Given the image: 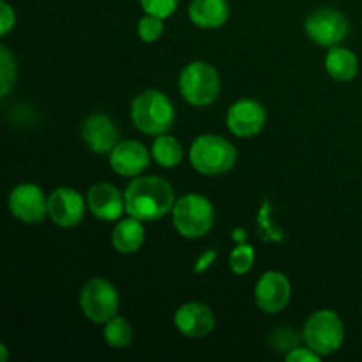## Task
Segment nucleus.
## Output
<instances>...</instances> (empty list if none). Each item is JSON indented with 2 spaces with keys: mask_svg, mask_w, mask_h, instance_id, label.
I'll return each mask as SVG.
<instances>
[{
  "mask_svg": "<svg viewBox=\"0 0 362 362\" xmlns=\"http://www.w3.org/2000/svg\"><path fill=\"white\" fill-rule=\"evenodd\" d=\"M126 211L140 221H156L173 211L175 193L163 177H138L131 180L126 193Z\"/></svg>",
  "mask_w": 362,
  "mask_h": 362,
  "instance_id": "1",
  "label": "nucleus"
},
{
  "mask_svg": "<svg viewBox=\"0 0 362 362\" xmlns=\"http://www.w3.org/2000/svg\"><path fill=\"white\" fill-rule=\"evenodd\" d=\"M131 119L145 134L159 136L170 131L175 120L172 101L159 90H145L131 105Z\"/></svg>",
  "mask_w": 362,
  "mask_h": 362,
  "instance_id": "2",
  "label": "nucleus"
},
{
  "mask_svg": "<svg viewBox=\"0 0 362 362\" xmlns=\"http://www.w3.org/2000/svg\"><path fill=\"white\" fill-rule=\"evenodd\" d=\"M189 159L197 172L204 175H221L233 168L237 151L219 134H202L191 145Z\"/></svg>",
  "mask_w": 362,
  "mask_h": 362,
  "instance_id": "3",
  "label": "nucleus"
},
{
  "mask_svg": "<svg viewBox=\"0 0 362 362\" xmlns=\"http://www.w3.org/2000/svg\"><path fill=\"white\" fill-rule=\"evenodd\" d=\"M173 225L187 239L204 237L214 225V207L205 197L191 193L175 202Z\"/></svg>",
  "mask_w": 362,
  "mask_h": 362,
  "instance_id": "4",
  "label": "nucleus"
},
{
  "mask_svg": "<svg viewBox=\"0 0 362 362\" xmlns=\"http://www.w3.org/2000/svg\"><path fill=\"white\" fill-rule=\"evenodd\" d=\"M219 74L211 64L191 62L182 69L179 78L180 94L194 106H207L219 94Z\"/></svg>",
  "mask_w": 362,
  "mask_h": 362,
  "instance_id": "5",
  "label": "nucleus"
},
{
  "mask_svg": "<svg viewBox=\"0 0 362 362\" xmlns=\"http://www.w3.org/2000/svg\"><path fill=\"white\" fill-rule=\"evenodd\" d=\"M345 339V327L338 313L322 310L311 315L304 325V341L320 356H329L341 349Z\"/></svg>",
  "mask_w": 362,
  "mask_h": 362,
  "instance_id": "6",
  "label": "nucleus"
},
{
  "mask_svg": "<svg viewBox=\"0 0 362 362\" xmlns=\"http://www.w3.org/2000/svg\"><path fill=\"white\" fill-rule=\"evenodd\" d=\"M80 306L85 317L94 324H106L119 310V293L110 281L103 278H92L85 283L80 296Z\"/></svg>",
  "mask_w": 362,
  "mask_h": 362,
  "instance_id": "7",
  "label": "nucleus"
},
{
  "mask_svg": "<svg viewBox=\"0 0 362 362\" xmlns=\"http://www.w3.org/2000/svg\"><path fill=\"white\" fill-rule=\"evenodd\" d=\"M349 20L339 11L325 7L311 13L306 20V34L320 46H336L349 35Z\"/></svg>",
  "mask_w": 362,
  "mask_h": 362,
  "instance_id": "8",
  "label": "nucleus"
},
{
  "mask_svg": "<svg viewBox=\"0 0 362 362\" xmlns=\"http://www.w3.org/2000/svg\"><path fill=\"white\" fill-rule=\"evenodd\" d=\"M9 209L20 221L35 225L48 214V200L35 184H20L9 194Z\"/></svg>",
  "mask_w": 362,
  "mask_h": 362,
  "instance_id": "9",
  "label": "nucleus"
},
{
  "mask_svg": "<svg viewBox=\"0 0 362 362\" xmlns=\"http://www.w3.org/2000/svg\"><path fill=\"white\" fill-rule=\"evenodd\" d=\"M267 120L265 108L255 99H240L233 103L226 115V124L228 129L235 136L251 138L260 133Z\"/></svg>",
  "mask_w": 362,
  "mask_h": 362,
  "instance_id": "10",
  "label": "nucleus"
},
{
  "mask_svg": "<svg viewBox=\"0 0 362 362\" xmlns=\"http://www.w3.org/2000/svg\"><path fill=\"white\" fill-rule=\"evenodd\" d=\"M290 281L285 274L278 271H269L258 279L255 288V299L258 308L265 313H279L290 300Z\"/></svg>",
  "mask_w": 362,
  "mask_h": 362,
  "instance_id": "11",
  "label": "nucleus"
},
{
  "mask_svg": "<svg viewBox=\"0 0 362 362\" xmlns=\"http://www.w3.org/2000/svg\"><path fill=\"white\" fill-rule=\"evenodd\" d=\"M48 214L55 225L76 226L85 216L83 197L71 187H59L48 197Z\"/></svg>",
  "mask_w": 362,
  "mask_h": 362,
  "instance_id": "12",
  "label": "nucleus"
},
{
  "mask_svg": "<svg viewBox=\"0 0 362 362\" xmlns=\"http://www.w3.org/2000/svg\"><path fill=\"white\" fill-rule=\"evenodd\" d=\"M81 138H83V141L92 152L106 154V152H112L115 145L119 144L120 133L119 127L115 126V122L108 115L94 113L83 122Z\"/></svg>",
  "mask_w": 362,
  "mask_h": 362,
  "instance_id": "13",
  "label": "nucleus"
},
{
  "mask_svg": "<svg viewBox=\"0 0 362 362\" xmlns=\"http://www.w3.org/2000/svg\"><path fill=\"white\" fill-rule=\"evenodd\" d=\"M151 163L147 147L136 140L120 141L110 152V165L113 172L122 177H138Z\"/></svg>",
  "mask_w": 362,
  "mask_h": 362,
  "instance_id": "14",
  "label": "nucleus"
},
{
  "mask_svg": "<svg viewBox=\"0 0 362 362\" xmlns=\"http://www.w3.org/2000/svg\"><path fill=\"white\" fill-rule=\"evenodd\" d=\"M175 325L187 338H204L216 327V317L207 304L187 303L177 310Z\"/></svg>",
  "mask_w": 362,
  "mask_h": 362,
  "instance_id": "15",
  "label": "nucleus"
},
{
  "mask_svg": "<svg viewBox=\"0 0 362 362\" xmlns=\"http://www.w3.org/2000/svg\"><path fill=\"white\" fill-rule=\"evenodd\" d=\"M87 205L92 214L101 221H115L126 211V198L112 184L99 182L88 191Z\"/></svg>",
  "mask_w": 362,
  "mask_h": 362,
  "instance_id": "16",
  "label": "nucleus"
},
{
  "mask_svg": "<svg viewBox=\"0 0 362 362\" xmlns=\"http://www.w3.org/2000/svg\"><path fill=\"white\" fill-rule=\"evenodd\" d=\"M230 7L226 0H193L189 4V18L200 28H218L226 23Z\"/></svg>",
  "mask_w": 362,
  "mask_h": 362,
  "instance_id": "17",
  "label": "nucleus"
},
{
  "mask_svg": "<svg viewBox=\"0 0 362 362\" xmlns=\"http://www.w3.org/2000/svg\"><path fill=\"white\" fill-rule=\"evenodd\" d=\"M145 240V228L140 219L129 216L127 219L117 223L112 233V244L119 253H134L141 247Z\"/></svg>",
  "mask_w": 362,
  "mask_h": 362,
  "instance_id": "18",
  "label": "nucleus"
},
{
  "mask_svg": "<svg viewBox=\"0 0 362 362\" xmlns=\"http://www.w3.org/2000/svg\"><path fill=\"white\" fill-rule=\"evenodd\" d=\"M325 69L334 80L350 81L357 76L359 62H357L356 53L350 52L349 48L332 46V49L325 57Z\"/></svg>",
  "mask_w": 362,
  "mask_h": 362,
  "instance_id": "19",
  "label": "nucleus"
},
{
  "mask_svg": "<svg viewBox=\"0 0 362 362\" xmlns=\"http://www.w3.org/2000/svg\"><path fill=\"white\" fill-rule=\"evenodd\" d=\"M152 156L161 165L163 168H175L182 161V145L179 140L173 136H166V134H159L152 144Z\"/></svg>",
  "mask_w": 362,
  "mask_h": 362,
  "instance_id": "20",
  "label": "nucleus"
},
{
  "mask_svg": "<svg viewBox=\"0 0 362 362\" xmlns=\"http://www.w3.org/2000/svg\"><path fill=\"white\" fill-rule=\"evenodd\" d=\"M105 339L112 349H126L133 341V329L127 324L126 318L115 315L112 320L106 322Z\"/></svg>",
  "mask_w": 362,
  "mask_h": 362,
  "instance_id": "21",
  "label": "nucleus"
},
{
  "mask_svg": "<svg viewBox=\"0 0 362 362\" xmlns=\"http://www.w3.org/2000/svg\"><path fill=\"white\" fill-rule=\"evenodd\" d=\"M14 81H16V59L6 46H0V95L2 98L9 94Z\"/></svg>",
  "mask_w": 362,
  "mask_h": 362,
  "instance_id": "22",
  "label": "nucleus"
},
{
  "mask_svg": "<svg viewBox=\"0 0 362 362\" xmlns=\"http://www.w3.org/2000/svg\"><path fill=\"white\" fill-rule=\"evenodd\" d=\"M255 262V251L253 247L247 246V244H240L230 255V269H232L235 274H246L250 272V269L253 267Z\"/></svg>",
  "mask_w": 362,
  "mask_h": 362,
  "instance_id": "23",
  "label": "nucleus"
},
{
  "mask_svg": "<svg viewBox=\"0 0 362 362\" xmlns=\"http://www.w3.org/2000/svg\"><path fill=\"white\" fill-rule=\"evenodd\" d=\"M163 30H165L163 18L147 14V16H144L140 21H138V35H140L141 41L145 42L158 41V39L161 37Z\"/></svg>",
  "mask_w": 362,
  "mask_h": 362,
  "instance_id": "24",
  "label": "nucleus"
},
{
  "mask_svg": "<svg viewBox=\"0 0 362 362\" xmlns=\"http://www.w3.org/2000/svg\"><path fill=\"white\" fill-rule=\"evenodd\" d=\"M140 4L147 14L165 20V18L172 16L175 13L179 0H140Z\"/></svg>",
  "mask_w": 362,
  "mask_h": 362,
  "instance_id": "25",
  "label": "nucleus"
},
{
  "mask_svg": "<svg viewBox=\"0 0 362 362\" xmlns=\"http://www.w3.org/2000/svg\"><path fill=\"white\" fill-rule=\"evenodd\" d=\"M16 23V14L7 2H0V34L6 35Z\"/></svg>",
  "mask_w": 362,
  "mask_h": 362,
  "instance_id": "26",
  "label": "nucleus"
},
{
  "mask_svg": "<svg viewBox=\"0 0 362 362\" xmlns=\"http://www.w3.org/2000/svg\"><path fill=\"white\" fill-rule=\"evenodd\" d=\"M286 361L288 362H318L320 361V354H317L315 350L308 349H293L286 354Z\"/></svg>",
  "mask_w": 362,
  "mask_h": 362,
  "instance_id": "27",
  "label": "nucleus"
},
{
  "mask_svg": "<svg viewBox=\"0 0 362 362\" xmlns=\"http://www.w3.org/2000/svg\"><path fill=\"white\" fill-rule=\"evenodd\" d=\"M216 257H218V253H216V251H207V253L202 255V257L198 258L197 267H194V272H204L205 269H207L209 265H211L212 262L216 260Z\"/></svg>",
  "mask_w": 362,
  "mask_h": 362,
  "instance_id": "28",
  "label": "nucleus"
},
{
  "mask_svg": "<svg viewBox=\"0 0 362 362\" xmlns=\"http://www.w3.org/2000/svg\"><path fill=\"white\" fill-rule=\"evenodd\" d=\"M0 354H2V357H0V361L6 362V361H7V346H6V345H0Z\"/></svg>",
  "mask_w": 362,
  "mask_h": 362,
  "instance_id": "29",
  "label": "nucleus"
}]
</instances>
